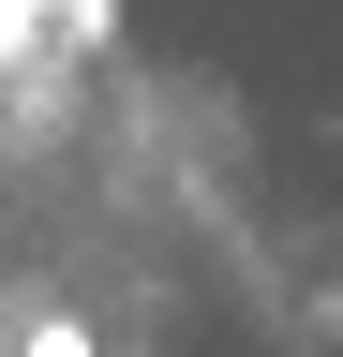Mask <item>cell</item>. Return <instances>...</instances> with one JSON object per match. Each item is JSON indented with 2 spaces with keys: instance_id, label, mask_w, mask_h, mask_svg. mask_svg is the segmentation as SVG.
Wrapping results in <instances>:
<instances>
[{
  "instance_id": "6da1fadb",
  "label": "cell",
  "mask_w": 343,
  "mask_h": 357,
  "mask_svg": "<svg viewBox=\"0 0 343 357\" xmlns=\"http://www.w3.org/2000/svg\"><path fill=\"white\" fill-rule=\"evenodd\" d=\"M15 357H90V328H75V312H30V328H15Z\"/></svg>"
}]
</instances>
